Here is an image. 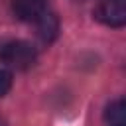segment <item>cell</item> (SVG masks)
I'll return each mask as SVG.
<instances>
[{"label": "cell", "mask_w": 126, "mask_h": 126, "mask_svg": "<svg viewBox=\"0 0 126 126\" xmlns=\"http://www.w3.org/2000/svg\"><path fill=\"white\" fill-rule=\"evenodd\" d=\"M37 59V53L33 49L32 43L24 41V39H10L0 43V61L16 67V69H30Z\"/></svg>", "instance_id": "1"}, {"label": "cell", "mask_w": 126, "mask_h": 126, "mask_svg": "<svg viewBox=\"0 0 126 126\" xmlns=\"http://www.w3.org/2000/svg\"><path fill=\"white\" fill-rule=\"evenodd\" d=\"M94 18L108 28H122L126 24L124 0H104L94 8Z\"/></svg>", "instance_id": "2"}, {"label": "cell", "mask_w": 126, "mask_h": 126, "mask_svg": "<svg viewBox=\"0 0 126 126\" xmlns=\"http://www.w3.org/2000/svg\"><path fill=\"white\" fill-rule=\"evenodd\" d=\"M12 10L22 22H37L47 12V0H12Z\"/></svg>", "instance_id": "3"}, {"label": "cell", "mask_w": 126, "mask_h": 126, "mask_svg": "<svg viewBox=\"0 0 126 126\" xmlns=\"http://www.w3.org/2000/svg\"><path fill=\"white\" fill-rule=\"evenodd\" d=\"M37 35L43 43H51L55 37H57V32H59V20L55 14L51 12H45L37 22Z\"/></svg>", "instance_id": "4"}, {"label": "cell", "mask_w": 126, "mask_h": 126, "mask_svg": "<svg viewBox=\"0 0 126 126\" xmlns=\"http://www.w3.org/2000/svg\"><path fill=\"white\" fill-rule=\"evenodd\" d=\"M104 118L106 122H110L112 126H124V120H126V104L122 98L110 102L106 106V112H104Z\"/></svg>", "instance_id": "5"}, {"label": "cell", "mask_w": 126, "mask_h": 126, "mask_svg": "<svg viewBox=\"0 0 126 126\" xmlns=\"http://www.w3.org/2000/svg\"><path fill=\"white\" fill-rule=\"evenodd\" d=\"M12 87V75L4 69H0V96H4Z\"/></svg>", "instance_id": "6"}]
</instances>
